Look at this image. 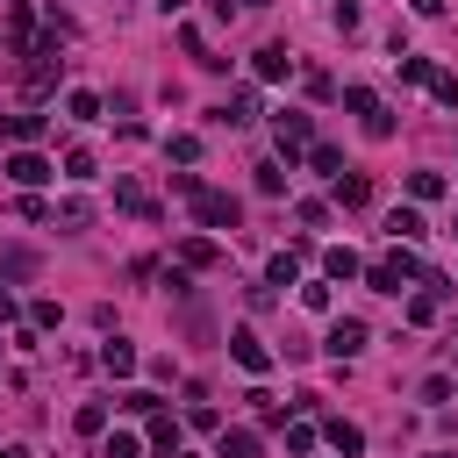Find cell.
<instances>
[{"label": "cell", "instance_id": "8992f818", "mask_svg": "<svg viewBox=\"0 0 458 458\" xmlns=\"http://www.w3.org/2000/svg\"><path fill=\"white\" fill-rule=\"evenodd\" d=\"M229 358H236L243 372H265V365H272V351L258 344V329H236V336H229Z\"/></svg>", "mask_w": 458, "mask_h": 458}, {"label": "cell", "instance_id": "1f68e13d", "mask_svg": "<svg viewBox=\"0 0 458 458\" xmlns=\"http://www.w3.org/2000/svg\"><path fill=\"white\" fill-rule=\"evenodd\" d=\"M422 401H429V408H444V401H451V379H444V372H437V379H422Z\"/></svg>", "mask_w": 458, "mask_h": 458}, {"label": "cell", "instance_id": "e0dca14e", "mask_svg": "<svg viewBox=\"0 0 458 458\" xmlns=\"http://www.w3.org/2000/svg\"><path fill=\"white\" fill-rule=\"evenodd\" d=\"M308 165L329 172V179H344V150H336V143H308Z\"/></svg>", "mask_w": 458, "mask_h": 458}, {"label": "cell", "instance_id": "603a6c76", "mask_svg": "<svg viewBox=\"0 0 458 458\" xmlns=\"http://www.w3.org/2000/svg\"><path fill=\"white\" fill-rule=\"evenodd\" d=\"M401 79H408V86H429V79H437V64H429V57H408V50H401Z\"/></svg>", "mask_w": 458, "mask_h": 458}, {"label": "cell", "instance_id": "8d00e7d4", "mask_svg": "<svg viewBox=\"0 0 458 458\" xmlns=\"http://www.w3.org/2000/svg\"><path fill=\"white\" fill-rule=\"evenodd\" d=\"M157 7H165V14H179V7H186V0H157Z\"/></svg>", "mask_w": 458, "mask_h": 458}, {"label": "cell", "instance_id": "d4e9b609", "mask_svg": "<svg viewBox=\"0 0 458 458\" xmlns=\"http://www.w3.org/2000/svg\"><path fill=\"white\" fill-rule=\"evenodd\" d=\"M408 193H415V200H437V193H444V172H408Z\"/></svg>", "mask_w": 458, "mask_h": 458}, {"label": "cell", "instance_id": "7402d4cb", "mask_svg": "<svg viewBox=\"0 0 458 458\" xmlns=\"http://www.w3.org/2000/svg\"><path fill=\"white\" fill-rule=\"evenodd\" d=\"M114 408H122V415H157V394H150V386H129Z\"/></svg>", "mask_w": 458, "mask_h": 458}, {"label": "cell", "instance_id": "f546056e", "mask_svg": "<svg viewBox=\"0 0 458 458\" xmlns=\"http://www.w3.org/2000/svg\"><path fill=\"white\" fill-rule=\"evenodd\" d=\"M301 308H315V315H329V279H315V286H301Z\"/></svg>", "mask_w": 458, "mask_h": 458}, {"label": "cell", "instance_id": "ffe728a7", "mask_svg": "<svg viewBox=\"0 0 458 458\" xmlns=\"http://www.w3.org/2000/svg\"><path fill=\"white\" fill-rule=\"evenodd\" d=\"M344 107H351V114H365V122H372V114H379V93H372V86H344Z\"/></svg>", "mask_w": 458, "mask_h": 458}, {"label": "cell", "instance_id": "8fae6325", "mask_svg": "<svg viewBox=\"0 0 458 458\" xmlns=\"http://www.w3.org/2000/svg\"><path fill=\"white\" fill-rule=\"evenodd\" d=\"M100 365H107L114 379H129V372H136V344H122V336H107V344H100Z\"/></svg>", "mask_w": 458, "mask_h": 458}, {"label": "cell", "instance_id": "9c48e42d", "mask_svg": "<svg viewBox=\"0 0 458 458\" xmlns=\"http://www.w3.org/2000/svg\"><path fill=\"white\" fill-rule=\"evenodd\" d=\"M143 444H150L157 458H179V422H172V415L157 408V415H150V437H143Z\"/></svg>", "mask_w": 458, "mask_h": 458}, {"label": "cell", "instance_id": "60d3db41", "mask_svg": "<svg viewBox=\"0 0 458 458\" xmlns=\"http://www.w3.org/2000/svg\"><path fill=\"white\" fill-rule=\"evenodd\" d=\"M114 7H129V0H114Z\"/></svg>", "mask_w": 458, "mask_h": 458}, {"label": "cell", "instance_id": "cb8c5ba5", "mask_svg": "<svg viewBox=\"0 0 458 458\" xmlns=\"http://www.w3.org/2000/svg\"><path fill=\"white\" fill-rule=\"evenodd\" d=\"M7 136H14V143H21V150H29V143H36V136H43V114H14V122H7Z\"/></svg>", "mask_w": 458, "mask_h": 458}, {"label": "cell", "instance_id": "7c38bea8", "mask_svg": "<svg viewBox=\"0 0 458 458\" xmlns=\"http://www.w3.org/2000/svg\"><path fill=\"white\" fill-rule=\"evenodd\" d=\"M114 200H122L129 215H143V222H157V200H150L143 186H129V179H114Z\"/></svg>", "mask_w": 458, "mask_h": 458}, {"label": "cell", "instance_id": "4316f807", "mask_svg": "<svg viewBox=\"0 0 458 458\" xmlns=\"http://www.w3.org/2000/svg\"><path fill=\"white\" fill-rule=\"evenodd\" d=\"M72 422H79V437H100V429H107V408H100V401H86Z\"/></svg>", "mask_w": 458, "mask_h": 458}, {"label": "cell", "instance_id": "83f0119b", "mask_svg": "<svg viewBox=\"0 0 458 458\" xmlns=\"http://www.w3.org/2000/svg\"><path fill=\"white\" fill-rule=\"evenodd\" d=\"M100 458H143V437H129V429H114V437H107V451H100Z\"/></svg>", "mask_w": 458, "mask_h": 458}, {"label": "cell", "instance_id": "4fadbf2b", "mask_svg": "<svg viewBox=\"0 0 458 458\" xmlns=\"http://www.w3.org/2000/svg\"><path fill=\"white\" fill-rule=\"evenodd\" d=\"M222 458H265L258 429H222Z\"/></svg>", "mask_w": 458, "mask_h": 458}, {"label": "cell", "instance_id": "30bf717a", "mask_svg": "<svg viewBox=\"0 0 458 458\" xmlns=\"http://www.w3.org/2000/svg\"><path fill=\"white\" fill-rule=\"evenodd\" d=\"M386 236H394V243H415V236H429V222H422L415 208H394V215H386Z\"/></svg>", "mask_w": 458, "mask_h": 458}, {"label": "cell", "instance_id": "ab89813d", "mask_svg": "<svg viewBox=\"0 0 458 458\" xmlns=\"http://www.w3.org/2000/svg\"><path fill=\"white\" fill-rule=\"evenodd\" d=\"M451 236H458V215H451Z\"/></svg>", "mask_w": 458, "mask_h": 458}, {"label": "cell", "instance_id": "ba28073f", "mask_svg": "<svg viewBox=\"0 0 458 458\" xmlns=\"http://www.w3.org/2000/svg\"><path fill=\"white\" fill-rule=\"evenodd\" d=\"M358 272H365V265H358L351 243H329V250H322V279H358Z\"/></svg>", "mask_w": 458, "mask_h": 458}, {"label": "cell", "instance_id": "2e32d148", "mask_svg": "<svg viewBox=\"0 0 458 458\" xmlns=\"http://www.w3.org/2000/svg\"><path fill=\"white\" fill-rule=\"evenodd\" d=\"M64 114H72V122H100V93H86V86L64 93Z\"/></svg>", "mask_w": 458, "mask_h": 458}, {"label": "cell", "instance_id": "e575fe53", "mask_svg": "<svg viewBox=\"0 0 458 458\" xmlns=\"http://www.w3.org/2000/svg\"><path fill=\"white\" fill-rule=\"evenodd\" d=\"M0 458H29V444H0Z\"/></svg>", "mask_w": 458, "mask_h": 458}, {"label": "cell", "instance_id": "836d02e7", "mask_svg": "<svg viewBox=\"0 0 458 458\" xmlns=\"http://www.w3.org/2000/svg\"><path fill=\"white\" fill-rule=\"evenodd\" d=\"M415 14H429V21H437V14H444V0H415Z\"/></svg>", "mask_w": 458, "mask_h": 458}, {"label": "cell", "instance_id": "7a4b0ae2", "mask_svg": "<svg viewBox=\"0 0 458 458\" xmlns=\"http://www.w3.org/2000/svg\"><path fill=\"white\" fill-rule=\"evenodd\" d=\"M193 215H200V229H236V222H243L236 193H222V186H200V193H193Z\"/></svg>", "mask_w": 458, "mask_h": 458}, {"label": "cell", "instance_id": "d6986e66", "mask_svg": "<svg viewBox=\"0 0 458 458\" xmlns=\"http://www.w3.org/2000/svg\"><path fill=\"white\" fill-rule=\"evenodd\" d=\"M179 265H186V272L215 265V243H208V236H186V243H179Z\"/></svg>", "mask_w": 458, "mask_h": 458}, {"label": "cell", "instance_id": "5bb4252c", "mask_svg": "<svg viewBox=\"0 0 458 458\" xmlns=\"http://www.w3.org/2000/svg\"><path fill=\"white\" fill-rule=\"evenodd\" d=\"M215 122H258V93H229V107H215Z\"/></svg>", "mask_w": 458, "mask_h": 458}, {"label": "cell", "instance_id": "277c9868", "mask_svg": "<svg viewBox=\"0 0 458 458\" xmlns=\"http://www.w3.org/2000/svg\"><path fill=\"white\" fill-rule=\"evenodd\" d=\"M365 336H372V329H365L358 315H336V322H329V336H322V351H329V358H358V351H365Z\"/></svg>", "mask_w": 458, "mask_h": 458}, {"label": "cell", "instance_id": "6da1fadb", "mask_svg": "<svg viewBox=\"0 0 458 458\" xmlns=\"http://www.w3.org/2000/svg\"><path fill=\"white\" fill-rule=\"evenodd\" d=\"M365 279H372L379 293H401V279H422V265H415V250H408V243H394L379 265H365Z\"/></svg>", "mask_w": 458, "mask_h": 458}, {"label": "cell", "instance_id": "4dcf8cb0", "mask_svg": "<svg viewBox=\"0 0 458 458\" xmlns=\"http://www.w3.org/2000/svg\"><path fill=\"white\" fill-rule=\"evenodd\" d=\"M57 229H86V200H64L57 208Z\"/></svg>", "mask_w": 458, "mask_h": 458}, {"label": "cell", "instance_id": "d6a6232c", "mask_svg": "<svg viewBox=\"0 0 458 458\" xmlns=\"http://www.w3.org/2000/svg\"><path fill=\"white\" fill-rule=\"evenodd\" d=\"M429 93H437L444 107H458V79H451V72H437V79H429Z\"/></svg>", "mask_w": 458, "mask_h": 458}, {"label": "cell", "instance_id": "f35d334b", "mask_svg": "<svg viewBox=\"0 0 458 458\" xmlns=\"http://www.w3.org/2000/svg\"><path fill=\"white\" fill-rule=\"evenodd\" d=\"M429 458H451V451H429Z\"/></svg>", "mask_w": 458, "mask_h": 458}, {"label": "cell", "instance_id": "52a82bcc", "mask_svg": "<svg viewBox=\"0 0 458 458\" xmlns=\"http://www.w3.org/2000/svg\"><path fill=\"white\" fill-rule=\"evenodd\" d=\"M250 72H258V79H293V50H286V43H265V50L250 57Z\"/></svg>", "mask_w": 458, "mask_h": 458}, {"label": "cell", "instance_id": "484cf974", "mask_svg": "<svg viewBox=\"0 0 458 458\" xmlns=\"http://www.w3.org/2000/svg\"><path fill=\"white\" fill-rule=\"evenodd\" d=\"M408 322H415V329H429V322H437V293H429V286L408 301Z\"/></svg>", "mask_w": 458, "mask_h": 458}, {"label": "cell", "instance_id": "f1b7e54d", "mask_svg": "<svg viewBox=\"0 0 458 458\" xmlns=\"http://www.w3.org/2000/svg\"><path fill=\"white\" fill-rule=\"evenodd\" d=\"M64 179H93V150H64Z\"/></svg>", "mask_w": 458, "mask_h": 458}, {"label": "cell", "instance_id": "ac0fdd59", "mask_svg": "<svg viewBox=\"0 0 458 458\" xmlns=\"http://www.w3.org/2000/svg\"><path fill=\"white\" fill-rule=\"evenodd\" d=\"M336 200H344V208H365V200H372V179H365V172L336 179Z\"/></svg>", "mask_w": 458, "mask_h": 458}, {"label": "cell", "instance_id": "5b68a950", "mask_svg": "<svg viewBox=\"0 0 458 458\" xmlns=\"http://www.w3.org/2000/svg\"><path fill=\"white\" fill-rule=\"evenodd\" d=\"M14 186H43L50 179V157H36V150H7V165H0Z\"/></svg>", "mask_w": 458, "mask_h": 458}, {"label": "cell", "instance_id": "44dd1931", "mask_svg": "<svg viewBox=\"0 0 458 458\" xmlns=\"http://www.w3.org/2000/svg\"><path fill=\"white\" fill-rule=\"evenodd\" d=\"M293 272H301V258H293V250H279V258L265 265V286H293Z\"/></svg>", "mask_w": 458, "mask_h": 458}, {"label": "cell", "instance_id": "d590c367", "mask_svg": "<svg viewBox=\"0 0 458 458\" xmlns=\"http://www.w3.org/2000/svg\"><path fill=\"white\" fill-rule=\"evenodd\" d=\"M0 322H14V301H7V293H0Z\"/></svg>", "mask_w": 458, "mask_h": 458}, {"label": "cell", "instance_id": "3957f363", "mask_svg": "<svg viewBox=\"0 0 458 458\" xmlns=\"http://www.w3.org/2000/svg\"><path fill=\"white\" fill-rule=\"evenodd\" d=\"M272 143H279V157L293 165V157H308V143H315V129H308V114H272Z\"/></svg>", "mask_w": 458, "mask_h": 458}, {"label": "cell", "instance_id": "9a60e30c", "mask_svg": "<svg viewBox=\"0 0 458 458\" xmlns=\"http://www.w3.org/2000/svg\"><path fill=\"white\" fill-rule=\"evenodd\" d=\"M329 444H336V451H344V458H358V451H365V429H358V422H344V415H336V422H329Z\"/></svg>", "mask_w": 458, "mask_h": 458}, {"label": "cell", "instance_id": "74e56055", "mask_svg": "<svg viewBox=\"0 0 458 458\" xmlns=\"http://www.w3.org/2000/svg\"><path fill=\"white\" fill-rule=\"evenodd\" d=\"M236 7H272V0H236Z\"/></svg>", "mask_w": 458, "mask_h": 458}]
</instances>
